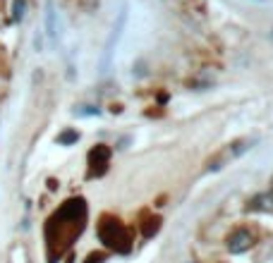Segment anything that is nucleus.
<instances>
[{
	"instance_id": "nucleus-1",
	"label": "nucleus",
	"mask_w": 273,
	"mask_h": 263,
	"mask_svg": "<svg viewBox=\"0 0 273 263\" xmlns=\"http://www.w3.org/2000/svg\"><path fill=\"white\" fill-rule=\"evenodd\" d=\"M99 237L108 249L118 251V254H127L129 249H132V239H129L127 230L120 225L115 218H101Z\"/></svg>"
},
{
	"instance_id": "nucleus-2",
	"label": "nucleus",
	"mask_w": 273,
	"mask_h": 263,
	"mask_svg": "<svg viewBox=\"0 0 273 263\" xmlns=\"http://www.w3.org/2000/svg\"><path fill=\"white\" fill-rule=\"evenodd\" d=\"M125 22H127V10L122 8V10H120V15H118V19H115L113 34H110V38H108L106 53H103V58H101V72H106V67L110 65V58H113V48L118 45V38H120V34H122V27H125Z\"/></svg>"
},
{
	"instance_id": "nucleus-3",
	"label": "nucleus",
	"mask_w": 273,
	"mask_h": 263,
	"mask_svg": "<svg viewBox=\"0 0 273 263\" xmlns=\"http://www.w3.org/2000/svg\"><path fill=\"white\" fill-rule=\"evenodd\" d=\"M108 161H110V148L108 146H94L89 151V165H91V177H99L108 170Z\"/></svg>"
},
{
	"instance_id": "nucleus-4",
	"label": "nucleus",
	"mask_w": 273,
	"mask_h": 263,
	"mask_svg": "<svg viewBox=\"0 0 273 263\" xmlns=\"http://www.w3.org/2000/svg\"><path fill=\"white\" fill-rule=\"evenodd\" d=\"M249 246H252V235L245 232V230H237V232H233V235L228 237V249L233 254H242Z\"/></svg>"
},
{
	"instance_id": "nucleus-5",
	"label": "nucleus",
	"mask_w": 273,
	"mask_h": 263,
	"mask_svg": "<svg viewBox=\"0 0 273 263\" xmlns=\"http://www.w3.org/2000/svg\"><path fill=\"white\" fill-rule=\"evenodd\" d=\"M46 31H48V36L53 41L58 38V19H55V8L51 0L46 3Z\"/></svg>"
},
{
	"instance_id": "nucleus-6",
	"label": "nucleus",
	"mask_w": 273,
	"mask_h": 263,
	"mask_svg": "<svg viewBox=\"0 0 273 263\" xmlns=\"http://www.w3.org/2000/svg\"><path fill=\"white\" fill-rule=\"evenodd\" d=\"M158 227H161V220H158V218H151L149 223H146V225H142V235L149 239V237H154L156 232H158Z\"/></svg>"
},
{
	"instance_id": "nucleus-7",
	"label": "nucleus",
	"mask_w": 273,
	"mask_h": 263,
	"mask_svg": "<svg viewBox=\"0 0 273 263\" xmlns=\"http://www.w3.org/2000/svg\"><path fill=\"white\" fill-rule=\"evenodd\" d=\"M77 139H79L77 132H63V134L58 136V144H74Z\"/></svg>"
},
{
	"instance_id": "nucleus-8",
	"label": "nucleus",
	"mask_w": 273,
	"mask_h": 263,
	"mask_svg": "<svg viewBox=\"0 0 273 263\" xmlns=\"http://www.w3.org/2000/svg\"><path fill=\"white\" fill-rule=\"evenodd\" d=\"M24 17V0H15V19Z\"/></svg>"
},
{
	"instance_id": "nucleus-9",
	"label": "nucleus",
	"mask_w": 273,
	"mask_h": 263,
	"mask_svg": "<svg viewBox=\"0 0 273 263\" xmlns=\"http://www.w3.org/2000/svg\"><path fill=\"white\" fill-rule=\"evenodd\" d=\"M79 113H82V115H101V110L99 108H84V110H79Z\"/></svg>"
},
{
	"instance_id": "nucleus-10",
	"label": "nucleus",
	"mask_w": 273,
	"mask_h": 263,
	"mask_svg": "<svg viewBox=\"0 0 273 263\" xmlns=\"http://www.w3.org/2000/svg\"><path fill=\"white\" fill-rule=\"evenodd\" d=\"M86 263H103V256H101V254H91Z\"/></svg>"
}]
</instances>
